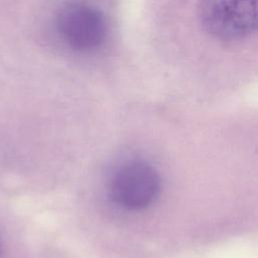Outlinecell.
<instances>
[{
	"mask_svg": "<svg viewBox=\"0 0 258 258\" xmlns=\"http://www.w3.org/2000/svg\"><path fill=\"white\" fill-rule=\"evenodd\" d=\"M159 177L155 169L140 160L119 165L109 179V195L114 203L127 210H142L157 197Z\"/></svg>",
	"mask_w": 258,
	"mask_h": 258,
	"instance_id": "2",
	"label": "cell"
},
{
	"mask_svg": "<svg viewBox=\"0 0 258 258\" xmlns=\"http://www.w3.org/2000/svg\"><path fill=\"white\" fill-rule=\"evenodd\" d=\"M200 16L214 37L239 39L258 29V0H201Z\"/></svg>",
	"mask_w": 258,
	"mask_h": 258,
	"instance_id": "1",
	"label": "cell"
},
{
	"mask_svg": "<svg viewBox=\"0 0 258 258\" xmlns=\"http://www.w3.org/2000/svg\"><path fill=\"white\" fill-rule=\"evenodd\" d=\"M56 25L62 40L79 51H92L98 48L107 35L106 22L102 14L82 4H72L62 9Z\"/></svg>",
	"mask_w": 258,
	"mask_h": 258,
	"instance_id": "3",
	"label": "cell"
}]
</instances>
